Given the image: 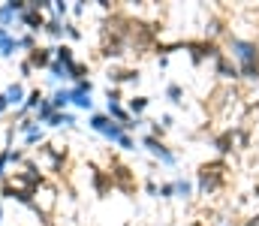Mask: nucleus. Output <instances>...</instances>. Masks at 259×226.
I'll list each match as a JSON object with an SVG mask.
<instances>
[{"label":"nucleus","mask_w":259,"mask_h":226,"mask_svg":"<svg viewBox=\"0 0 259 226\" xmlns=\"http://www.w3.org/2000/svg\"><path fill=\"white\" fill-rule=\"evenodd\" d=\"M6 6H9V9L15 12V18H18V15L27 9V0H6Z\"/></svg>","instance_id":"obj_31"},{"label":"nucleus","mask_w":259,"mask_h":226,"mask_svg":"<svg viewBox=\"0 0 259 226\" xmlns=\"http://www.w3.org/2000/svg\"><path fill=\"white\" fill-rule=\"evenodd\" d=\"M229 52L238 61V75L256 81L259 78V46L253 39H241V36H229Z\"/></svg>","instance_id":"obj_1"},{"label":"nucleus","mask_w":259,"mask_h":226,"mask_svg":"<svg viewBox=\"0 0 259 226\" xmlns=\"http://www.w3.org/2000/svg\"><path fill=\"white\" fill-rule=\"evenodd\" d=\"M18 55V36L9 33L6 39H0V61H12Z\"/></svg>","instance_id":"obj_13"},{"label":"nucleus","mask_w":259,"mask_h":226,"mask_svg":"<svg viewBox=\"0 0 259 226\" xmlns=\"http://www.w3.org/2000/svg\"><path fill=\"white\" fill-rule=\"evenodd\" d=\"M106 115H109L115 124H121V127L130 121V112L124 109V103H106Z\"/></svg>","instance_id":"obj_14"},{"label":"nucleus","mask_w":259,"mask_h":226,"mask_svg":"<svg viewBox=\"0 0 259 226\" xmlns=\"http://www.w3.org/2000/svg\"><path fill=\"white\" fill-rule=\"evenodd\" d=\"M46 142V127H36V130H30L27 136H21V145H24V151L27 148H39Z\"/></svg>","instance_id":"obj_17"},{"label":"nucleus","mask_w":259,"mask_h":226,"mask_svg":"<svg viewBox=\"0 0 259 226\" xmlns=\"http://www.w3.org/2000/svg\"><path fill=\"white\" fill-rule=\"evenodd\" d=\"M24 61L33 67V73L49 70V67H52V61H55V46H36L30 55H24Z\"/></svg>","instance_id":"obj_6"},{"label":"nucleus","mask_w":259,"mask_h":226,"mask_svg":"<svg viewBox=\"0 0 259 226\" xmlns=\"http://www.w3.org/2000/svg\"><path fill=\"white\" fill-rule=\"evenodd\" d=\"M36 127H39V124H36L33 118H24V121H18V124H15V133H18V136H27V133H30V130H36Z\"/></svg>","instance_id":"obj_25"},{"label":"nucleus","mask_w":259,"mask_h":226,"mask_svg":"<svg viewBox=\"0 0 259 226\" xmlns=\"http://www.w3.org/2000/svg\"><path fill=\"white\" fill-rule=\"evenodd\" d=\"M0 202H15V205L30 208V205H36V196L27 193V190H21L18 184H12V181L6 178V181H0Z\"/></svg>","instance_id":"obj_3"},{"label":"nucleus","mask_w":259,"mask_h":226,"mask_svg":"<svg viewBox=\"0 0 259 226\" xmlns=\"http://www.w3.org/2000/svg\"><path fill=\"white\" fill-rule=\"evenodd\" d=\"M69 12H72L75 18H81V15L88 12V3H75V6H69Z\"/></svg>","instance_id":"obj_35"},{"label":"nucleus","mask_w":259,"mask_h":226,"mask_svg":"<svg viewBox=\"0 0 259 226\" xmlns=\"http://www.w3.org/2000/svg\"><path fill=\"white\" fill-rule=\"evenodd\" d=\"M166 100L175 103V106H181V103H184V91H181V84L169 81V84H166Z\"/></svg>","instance_id":"obj_21"},{"label":"nucleus","mask_w":259,"mask_h":226,"mask_svg":"<svg viewBox=\"0 0 259 226\" xmlns=\"http://www.w3.org/2000/svg\"><path fill=\"white\" fill-rule=\"evenodd\" d=\"M118 148H124V151H136V139H133L130 133H124V136L118 139Z\"/></svg>","instance_id":"obj_33"},{"label":"nucleus","mask_w":259,"mask_h":226,"mask_svg":"<svg viewBox=\"0 0 259 226\" xmlns=\"http://www.w3.org/2000/svg\"><path fill=\"white\" fill-rule=\"evenodd\" d=\"M100 136H103V139H109V142H115V145H118V139H121V136H124V127H121V124H115V121H109V127H106V130H103V133H100Z\"/></svg>","instance_id":"obj_22"},{"label":"nucleus","mask_w":259,"mask_h":226,"mask_svg":"<svg viewBox=\"0 0 259 226\" xmlns=\"http://www.w3.org/2000/svg\"><path fill=\"white\" fill-rule=\"evenodd\" d=\"M42 33H46L49 39H55V42H64V21H61V18H46Z\"/></svg>","instance_id":"obj_12"},{"label":"nucleus","mask_w":259,"mask_h":226,"mask_svg":"<svg viewBox=\"0 0 259 226\" xmlns=\"http://www.w3.org/2000/svg\"><path fill=\"white\" fill-rule=\"evenodd\" d=\"M52 115H55V106H52V100H49V97H46V100H42V103H39V109H36V112H33V115H30V118H33V121H36V124H39V127H46V124H49V118H52Z\"/></svg>","instance_id":"obj_15"},{"label":"nucleus","mask_w":259,"mask_h":226,"mask_svg":"<svg viewBox=\"0 0 259 226\" xmlns=\"http://www.w3.org/2000/svg\"><path fill=\"white\" fill-rule=\"evenodd\" d=\"M91 94H94V81H91V78L75 81V84L69 87V106H75V109H81V112H94Z\"/></svg>","instance_id":"obj_2"},{"label":"nucleus","mask_w":259,"mask_h":226,"mask_svg":"<svg viewBox=\"0 0 259 226\" xmlns=\"http://www.w3.org/2000/svg\"><path fill=\"white\" fill-rule=\"evenodd\" d=\"M18 81H24V78H33V67L27 64V61H18Z\"/></svg>","instance_id":"obj_30"},{"label":"nucleus","mask_w":259,"mask_h":226,"mask_svg":"<svg viewBox=\"0 0 259 226\" xmlns=\"http://www.w3.org/2000/svg\"><path fill=\"white\" fill-rule=\"evenodd\" d=\"M139 78H142L139 70H109L112 87H118V84H133V81H139Z\"/></svg>","instance_id":"obj_10"},{"label":"nucleus","mask_w":259,"mask_h":226,"mask_svg":"<svg viewBox=\"0 0 259 226\" xmlns=\"http://www.w3.org/2000/svg\"><path fill=\"white\" fill-rule=\"evenodd\" d=\"M145 190H148V193H151V196H157V190H160V187H157V184H154V181H148V184H145Z\"/></svg>","instance_id":"obj_37"},{"label":"nucleus","mask_w":259,"mask_h":226,"mask_svg":"<svg viewBox=\"0 0 259 226\" xmlns=\"http://www.w3.org/2000/svg\"><path fill=\"white\" fill-rule=\"evenodd\" d=\"M142 148H148L151 157H157L163 166H175L178 163V157H175V151H169V145L163 142V139H157V136H142Z\"/></svg>","instance_id":"obj_4"},{"label":"nucleus","mask_w":259,"mask_h":226,"mask_svg":"<svg viewBox=\"0 0 259 226\" xmlns=\"http://www.w3.org/2000/svg\"><path fill=\"white\" fill-rule=\"evenodd\" d=\"M172 184H175V196H181V199H190V196H193V184H190V181L175 178Z\"/></svg>","instance_id":"obj_23"},{"label":"nucleus","mask_w":259,"mask_h":226,"mask_svg":"<svg viewBox=\"0 0 259 226\" xmlns=\"http://www.w3.org/2000/svg\"><path fill=\"white\" fill-rule=\"evenodd\" d=\"M217 73L223 75V78H235V75H238V70H235V67H229V64H226V58L220 55V58H217Z\"/></svg>","instance_id":"obj_24"},{"label":"nucleus","mask_w":259,"mask_h":226,"mask_svg":"<svg viewBox=\"0 0 259 226\" xmlns=\"http://www.w3.org/2000/svg\"><path fill=\"white\" fill-rule=\"evenodd\" d=\"M157 196H160V199H172V196H175V184H172V181H169V184H160Z\"/></svg>","instance_id":"obj_32"},{"label":"nucleus","mask_w":259,"mask_h":226,"mask_svg":"<svg viewBox=\"0 0 259 226\" xmlns=\"http://www.w3.org/2000/svg\"><path fill=\"white\" fill-rule=\"evenodd\" d=\"M6 115H9V103H6V97L0 94V121H3Z\"/></svg>","instance_id":"obj_36"},{"label":"nucleus","mask_w":259,"mask_h":226,"mask_svg":"<svg viewBox=\"0 0 259 226\" xmlns=\"http://www.w3.org/2000/svg\"><path fill=\"white\" fill-rule=\"evenodd\" d=\"M24 160H27V151L24 148H12L9 151V163H12V166H21Z\"/></svg>","instance_id":"obj_27"},{"label":"nucleus","mask_w":259,"mask_h":226,"mask_svg":"<svg viewBox=\"0 0 259 226\" xmlns=\"http://www.w3.org/2000/svg\"><path fill=\"white\" fill-rule=\"evenodd\" d=\"M148 103H151V100H148L145 94H136V97H130V100H127V106H124V109L130 112V118H142V112L148 109Z\"/></svg>","instance_id":"obj_11"},{"label":"nucleus","mask_w":259,"mask_h":226,"mask_svg":"<svg viewBox=\"0 0 259 226\" xmlns=\"http://www.w3.org/2000/svg\"><path fill=\"white\" fill-rule=\"evenodd\" d=\"M49 100H52L55 112H66V109H69V87H55Z\"/></svg>","instance_id":"obj_16"},{"label":"nucleus","mask_w":259,"mask_h":226,"mask_svg":"<svg viewBox=\"0 0 259 226\" xmlns=\"http://www.w3.org/2000/svg\"><path fill=\"white\" fill-rule=\"evenodd\" d=\"M214 145H217V151H220V154H229V151H232V133H226V136H220V139H217Z\"/></svg>","instance_id":"obj_28"},{"label":"nucleus","mask_w":259,"mask_h":226,"mask_svg":"<svg viewBox=\"0 0 259 226\" xmlns=\"http://www.w3.org/2000/svg\"><path fill=\"white\" fill-rule=\"evenodd\" d=\"M6 36H9V30H3V27H0V39H6Z\"/></svg>","instance_id":"obj_38"},{"label":"nucleus","mask_w":259,"mask_h":226,"mask_svg":"<svg viewBox=\"0 0 259 226\" xmlns=\"http://www.w3.org/2000/svg\"><path fill=\"white\" fill-rule=\"evenodd\" d=\"M109 184H112V178H106L103 172H97V169H94V190H97V193H106V187H109Z\"/></svg>","instance_id":"obj_26"},{"label":"nucleus","mask_w":259,"mask_h":226,"mask_svg":"<svg viewBox=\"0 0 259 226\" xmlns=\"http://www.w3.org/2000/svg\"><path fill=\"white\" fill-rule=\"evenodd\" d=\"M88 75H91V70H88V64H81V61H75V64L66 70V78H69L72 84H75V81H84Z\"/></svg>","instance_id":"obj_18"},{"label":"nucleus","mask_w":259,"mask_h":226,"mask_svg":"<svg viewBox=\"0 0 259 226\" xmlns=\"http://www.w3.org/2000/svg\"><path fill=\"white\" fill-rule=\"evenodd\" d=\"M106 103H121V87H109L106 91Z\"/></svg>","instance_id":"obj_34"},{"label":"nucleus","mask_w":259,"mask_h":226,"mask_svg":"<svg viewBox=\"0 0 259 226\" xmlns=\"http://www.w3.org/2000/svg\"><path fill=\"white\" fill-rule=\"evenodd\" d=\"M46 127H52V130H72V127H78V118H75L72 109H66V112H55V115L49 118Z\"/></svg>","instance_id":"obj_8"},{"label":"nucleus","mask_w":259,"mask_h":226,"mask_svg":"<svg viewBox=\"0 0 259 226\" xmlns=\"http://www.w3.org/2000/svg\"><path fill=\"white\" fill-rule=\"evenodd\" d=\"M9 151H12V148H0V181H6V166H9Z\"/></svg>","instance_id":"obj_29"},{"label":"nucleus","mask_w":259,"mask_h":226,"mask_svg":"<svg viewBox=\"0 0 259 226\" xmlns=\"http://www.w3.org/2000/svg\"><path fill=\"white\" fill-rule=\"evenodd\" d=\"M223 181V166L220 163H211V166H202L199 169V190L208 193V190H217Z\"/></svg>","instance_id":"obj_5"},{"label":"nucleus","mask_w":259,"mask_h":226,"mask_svg":"<svg viewBox=\"0 0 259 226\" xmlns=\"http://www.w3.org/2000/svg\"><path fill=\"white\" fill-rule=\"evenodd\" d=\"M55 61H58L64 70H69V67L75 64V49H72L69 42H58V46H55Z\"/></svg>","instance_id":"obj_9"},{"label":"nucleus","mask_w":259,"mask_h":226,"mask_svg":"<svg viewBox=\"0 0 259 226\" xmlns=\"http://www.w3.org/2000/svg\"><path fill=\"white\" fill-rule=\"evenodd\" d=\"M81 36H84V33H81V27H78L75 21H69V18H66V21H64V39L72 46V42H78Z\"/></svg>","instance_id":"obj_20"},{"label":"nucleus","mask_w":259,"mask_h":226,"mask_svg":"<svg viewBox=\"0 0 259 226\" xmlns=\"http://www.w3.org/2000/svg\"><path fill=\"white\" fill-rule=\"evenodd\" d=\"M3 97H6V103H9V109H12V112H15V109H21V106H24V100H27V87H24V81H12V84H6Z\"/></svg>","instance_id":"obj_7"},{"label":"nucleus","mask_w":259,"mask_h":226,"mask_svg":"<svg viewBox=\"0 0 259 226\" xmlns=\"http://www.w3.org/2000/svg\"><path fill=\"white\" fill-rule=\"evenodd\" d=\"M36 46H39V39H36L33 33H27V30H24V33H18V52L30 55V52L36 49Z\"/></svg>","instance_id":"obj_19"}]
</instances>
